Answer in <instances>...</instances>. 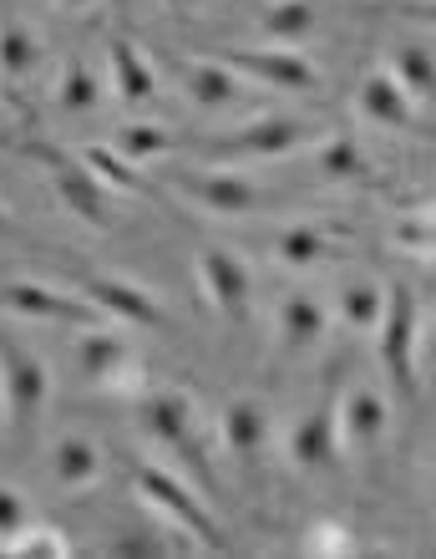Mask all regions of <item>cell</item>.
I'll return each instance as SVG.
<instances>
[{
	"instance_id": "1",
	"label": "cell",
	"mask_w": 436,
	"mask_h": 559,
	"mask_svg": "<svg viewBox=\"0 0 436 559\" xmlns=\"http://www.w3.org/2000/svg\"><path fill=\"white\" fill-rule=\"evenodd\" d=\"M376 346H380V371L391 382L396 397L416 392V352H422V306L411 285H386V310L376 325Z\"/></svg>"
},
{
	"instance_id": "2",
	"label": "cell",
	"mask_w": 436,
	"mask_h": 559,
	"mask_svg": "<svg viewBox=\"0 0 436 559\" xmlns=\"http://www.w3.org/2000/svg\"><path fill=\"white\" fill-rule=\"evenodd\" d=\"M137 499L147 503V509H158L168 524H173L178 534H189L193 545H208V549H229V539H223V524H218L214 514H208V503L193 493L178 473L158 468V463H143L137 468Z\"/></svg>"
},
{
	"instance_id": "3",
	"label": "cell",
	"mask_w": 436,
	"mask_h": 559,
	"mask_svg": "<svg viewBox=\"0 0 436 559\" xmlns=\"http://www.w3.org/2000/svg\"><path fill=\"white\" fill-rule=\"evenodd\" d=\"M31 153H36V163L46 168V178H51V189H57L61 209H66L72 219L92 224V229H112L107 183L92 174L82 153H66V147H57V143H36Z\"/></svg>"
},
{
	"instance_id": "4",
	"label": "cell",
	"mask_w": 436,
	"mask_h": 559,
	"mask_svg": "<svg viewBox=\"0 0 436 559\" xmlns=\"http://www.w3.org/2000/svg\"><path fill=\"white\" fill-rule=\"evenodd\" d=\"M320 133L315 122L305 118H290V112H264V118H249L239 122L233 133L214 138L208 147V158H229V163H244V158H284V153H300L310 138Z\"/></svg>"
},
{
	"instance_id": "5",
	"label": "cell",
	"mask_w": 436,
	"mask_h": 559,
	"mask_svg": "<svg viewBox=\"0 0 436 559\" xmlns=\"http://www.w3.org/2000/svg\"><path fill=\"white\" fill-rule=\"evenodd\" d=\"M0 402L15 427H31L51 402V371L46 356H36L26 341L0 336Z\"/></svg>"
},
{
	"instance_id": "6",
	"label": "cell",
	"mask_w": 436,
	"mask_h": 559,
	"mask_svg": "<svg viewBox=\"0 0 436 559\" xmlns=\"http://www.w3.org/2000/svg\"><path fill=\"white\" fill-rule=\"evenodd\" d=\"M0 310H5V316H21V321L61 325V331H82V325L107 321L87 295L57 290V285H41V280H11V285H0Z\"/></svg>"
},
{
	"instance_id": "7",
	"label": "cell",
	"mask_w": 436,
	"mask_h": 559,
	"mask_svg": "<svg viewBox=\"0 0 436 559\" xmlns=\"http://www.w3.org/2000/svg\"><path fill=\"white\" fill-rule=\"evenodd\" d=\"M168 189L183 193L193 209L218 214V219H244V214H259L269 209V193L254 189L249 178L239 174H204V168H168Z\"/></svg>"
},
{
	"instance_id": "8",
	"label": "cell",
	"mask_w": 436,
	"mask_h": 559,
	"mask_svg": "<svg viewBox=\"0 0 436 559\" xmlns=\"http://www.w3.org/2000/svg\"><path fill=\"white\" fill-rule=\"evenodd\" d=\"M218 61H229L233 72L254 82V87H269V92H315L320 87V67L310 57H300L294 46H223Z\"/></svg>"
},
{
	"instance_id": "9",
	"label": "cell",
	"mask_w": 436,
	"mask_h": 559,
	"mask_svg": "<svg viewBox=\"0 0 436 559\" xmlns=\"http://www.w3.org/2000/svg\"><path fill=\"white\" fill-rule=\"evenodd\" d=\"M193 270H198V290L208 295V306H214L229 325H244L249 316H254V270H249L229 245L198 250Z\"/></svg>"
},
{
	"instance_id": "10",
	"label": "cell",
	"mask_w": 436,
	"mask_h": 559,
	"mask_svg": "<svg viewBox=\"0 0 436 559\" xmlns=\"http://www.w3.org/2000/svg\"><path fill=\"white\" fill-rule=\"evenodd\" d=\"M82 295L92 306L102 310L107 321L128 325V331H168V310L158 306V295L143 290L137 280H122V275H82Z\"/></svg>"
},
{
	"instance_id": "11",
	"label": "cell",
	"mask_w": 436,
	"mask_h": 559,
	"mask_svg": "<svg viewBox=\"0 0 436 559\" xmlns=\"http://www.w3.org/2000/svg\"><path fill=\"white\" fill-rule=\"evenodd\" d=\"M335 423L346 453H376L391 432V397L371 382H350L346 397H335Z\"/></svg>"
},
{
	"instance_id": "12",
	"label": "cell",
	"mask_w": 436,
	"mask_h": 559,
	"mask_svg": "<svg viewBox=\"0 0 436 559\" xmlns=\"http://www.w3.org/2000/svg\"><path fill=\"white\" fill-rule=\"evenodd\" d=\"M143 427L147 438L162 442L168 453H178L183 463H193L198 473H208V463L198 457V413H193V397L189 392H178V386H168V392H153V397L143 402Z\"/></svg>"
},
{
	"instance_id": "13",
	"label": "cell",
	"mask_w": 436,
	"mask_h": 559,
	"mask_svg": "<svg viewBox=\"0 0 436 559\" xmlns=\"http://www.w3.org/2000/svg\"><path fill=\"white\" fill-rule=\"evenodd\" d=\"M76 371L87 386H102V392H122L137 377V356L132 346L112 331V321L82 325V341H76Z\"/></svg>"
},
{
	"instance_id": "14",
	"label": "cell",
	"mask_w": 436,
	"mask_h": 559,
	"mask_svg": "<svg viewBox=\"0 0 436 559\" xmlns=\"http://www.w3.org/2000/svg\"><path fill=\"white\" fill-rule=\"evenodd\" d=\"M355 112H361L371 128H386V133H416V103H411V92L391 76V67H376V72L361 76Z\"/></svg>"
},
{
	"instance_id": "15",
	"label": "cell",
	"mask_w": 436,
	"mask_h": 559,
	"mask_svg": "<svg viewBox=\"0 0 436 559\" xmlns=\"http://www.w3.org/2000/svg\"><path fill=\"white\" fill-rule=\"evenodd\" d=\"M325 336H330V306H325L320 295L294 290L279 300V316H275L279 356H305V352H315Z\"/></svg>"
},
{
	"instance_id": "16",
	"label": "cell",
	"mask_w": 436,
	"mask_h": 559,
	"mask_svg": "<svg viewBox=\"0 0 436 559\" xmlns=\"http://www.w3.org/2000/svg\"><path fill=\"white\" fill-rule=\"evenodd\" d=\"M340 423H335V397L320 402V407H310L290 432V463L305 473H320V468H335L340 463Z\"/></svg>"
},
{
	"instance_id": "17",
	"label": "cell",
	"mask_w": 436,
	"mask_h": 559,
	"mask_svg": "<svg viewBox=\"0 0 436 559\" xmlns=\"http://www.w3.org/2000/svg\"><path fill=\"white\" fill-rule=\"evenodd\" d=\"M46 478L61 493H76V488H92L102 478V448L87 438V432H61V438L46 442Z\"/></svg>"
},
{
	"instance_id": "18",
	"label": "cell",
	"mask_w": 436,
	"mask_h": 559,
	"mask_svg": "<svg viewBox=\"0 0 436 559\" xmlns=\"http://www.w3.org/2000/svg\"><path fill=\"white\" fill-rule=\"evenodd\" d=\"M107 76H112V92L128 107H147L158 97V72H153V61H147V51L137 41H128V36H117V41L107 46Z\"/></svg>"
},
{
	"instance_id": "19",
	"label": "cell",
	"mask_w": 436,
	"mask_h": 559,
	"mask_svg": "<svg viewBox=\"0 0 436 559\" xmlns=\"http://www.w3.org/2000/svg\"><path fill=\"white\" fill-rule=\"evenodd\" d=\"M178 82H183V92H189V103L208 107V112H223V107H239V103H244V76L233 72L229 61H218V57L189 61Z\"/></svg>"
},
{
	"instance_id": "20",
	"label": "cell",
	"mask_w": 436,
	"mask_h": 559,
	"mask_svg": "<svg viewBox=\"0 0 436 559\" xmlns=\"http://www.w3.org/2000/svg\"><path fill=\"white\" fill-rule=\"evenodd\" d=\"M218 438H223V448L233 457L254 463L269 448V407L259 397H233L223 407V417H218Z\"/></svg>"
},
{
	"instance_id": "21",
	"label": "cell",
	"mask_w": 436,
	"mask_h": 559,
	"mask_svg": "<svg viewBox=\"0 0 436 559\" xmlns=\"http://www.w3.org/2000/svg\"><path fill=\"white\" fill-rule=\"evenodd\" d=\"M275 260L279 265H294V270H310V265H330L335 254L346 250V239L325 229V224H290L284 235H275Z\"/></svg>"
},
{
	"instance_id": "22",
	"label": "cell",
	"mask_w": 436,
	"mask_h": 559,
	"mask_svg": "<svg viewBox=\"0 0 436 559\" xmlns=\"http://www.w3.org/2000/svg\"><path fill=\"white\" fill-rule=\"evenodd\" d=\"M386 67H391V76L411 92V103L436 112V51L432 46H422V41L391 46V61H386Z\"/></svg>"
},
{
	"instance_id": "23",
	"label": "cell",
	"mask_w": 436,
	"mask_h": 559,
	"mask_svg": "<svg viewBox=\"0 0 436 559\" xmlns=\"http://www.w3.org/2000/svg\"><path fill=\"white\" fill-rule=\"evenodd\" d=\"M320 26V11H315V0H269L259 15V31L269 36L275 46H300L315 36Z\"/></svg>"
},
{
	"instance_id": "24",
	"label": "cell",
	"mask_w": 436,
	"mask_h": 559,
	"mask_svg": "<svg viewBox=\"0 0 436 559\" xmlns=\"http://www.w3.org/2000/svg\"><path fill=\"white\" fill-rule=\"evenodd\" d=\"M380 310H386V285H376V280H346L335 290V321L346 331H376Z\"/></svg>"
},
{
	"instance_id": "25",
	"label": "cell",
	"mask_w": 436,
	"mask_h": 559,
	"mask_svg": "<svg viewBox=\"0 0 436 559\" xmlns=\"http://www.w3.org/2000/svg\"><path fill=\"white\" fill-rule=\"evenodd\" d=\"M173 143L178 138L162 128V122H128V128H117V138H112V147L122 153L128 163H158V158H168L173 153Z\"/></svg>"
},
{
	"instance_id": "26",
	"label": "cell",
	"mask_w": 436,
	"mask_h": 559,
	"mask_svg": "<svg viewBox=\"0 0 436 559\" xmlns=\"http://www.w3.org/2000/svg\"><path fill=\"white\" fill-rule=\"evenodd\" d=\"M391 245L401 254H411V260H436V204L407 209L391 224Z\"/></svg>"
},
{
	"instance_id": "27",
	"label": "cell",
	"mask_w": 436,
	"mask_h": 559,
	"mask_svg": "<svg viewBox=\"0 0 436 559\" xmlns=\"http://www.w3.org/2000/svg\"><path fill=\"white\" fill-rule=\"evenodd\" d=\"M41 67V41H36V31L31 26H0V72L5 82H26L31 72Z\"/></svg>"
},
{
	"instance_id": "28",
	"label": "cell",
	"mask_w": 436,
	"mask_h": 559,
	"mask_svg": "<svg viewBox=\"0 0 436 559\" xmlns=\"http://www.w3.org/2000/svg\"><path fill=\"white\" fill-rule=\"evenodd\" d=\"M57 103L66 107V112H92V107L102 103V82H97V72H92L82 57H72L66 67H61Z\"/></svg>"
},
{
	"instance_id": "29",
	"label": "cell",
	"mask_w": 436,
	"mask_h": 559,
	"mask_svg": "<svg viewBox=\"0 0 436 559\" xmlns=\"http://www.w3.org/2000/svg\"><path fill=\"white\" fill-rule=\"evenodd\" d=\"M371 174V158H365V147L355 143V138H330V143L320 147V178H330V183H355V178Z\"/></svg>"
},
{
	"instance_id": "30",
	"label": "cell",
	"mask_w": 436,
	"mask_h": 559,
	"mask_svg": "<svg viewBox=\"0 0 436 559\" xmlns=\"http://www.w3.org/2000/svg\"><path fill=\"white\" fill-rule=\"evenodd\" d=\"M82 158H87V168L102 178L107 189H128V193H143V189H147L143 174H137V163H128L112 143H92Z\"/></svg>"
},
{
	"instance_id": "31",
	"label": "cell",
	"mask_w": 436,
	"mask_h": 559,
	"mask_svg": "<svg viewBox=\"0 0 436 559\" xmlns=\"http://www.w3.org/2000/svg\"><path fill=\"white\" fill-rule=\"evenodd\" d=\"M5 555H15V559H72V545H66L61 530H51V524H31L26 534H15L11 545H5Z\"/></svg>"
},
{
	"instance_id": "32",
	"label": "cell",
	"mask_w": 436,
	"mask_h": 559,
	"mask_svg": "<svg viewBox=\"0 0 436 559\" xmlns=\"http://www.w3.org/2000/svg\"><path fill=\"white\" fill-rule=\"evenodd\" d=\"M31 530V503L21 488L11 484H0V545H11L15 534H26Z\"/></svg>"
},
{
	"instance_id": "33",
	"label": "cell",
	"mask_w": 436,
	"mask_h": 559,
	"mask_svg": "<svg viewBox=\"0 0 436 559\" xmlns=\"http://www.w3.org/2000/svg\"><path fill=\"white\" fill-rule=\"evenodd\" d=\"M320 539H315V555H355V545H346V530H340V524H320Z\"/></svg>"
},
{
	"instance_id": "34",
	"label": "cell",
	"mask_w": 436,
	"mask_h": 559,
	"mask_svg": "<svg viewBox=\"0 0 436 559\" xmlns=\"http://www.w3.org/2000/svg\"><path fill=\"white\" fill-rule=\"evenodd\" d=\"M407 15L411 21H426V26H436V5L426 0V5H407Z\"/></svg>"
},
{
	"instance_id": "35",
	"label": "cell",
	"mask_w": 436,
	"mask_h": 559,
	"mask_svg": "<svg viewBox=\"0 0 436 559\" xmlns=\"http://www.w3.org/2000/svg\"><path fill=\"white\" fill-rule=\"evenodd\" d=\"M57 5H61L66 15H87L92 5H97V0H57Z\"/></svg>"
},
{
	"instance_id": "36",
	"label": "cell",
	"mask_w": 436,
	"mask_h": 559,
	"mask_svg": "<svg viewBox=\"0 0 436 559\" xmlns=\"http://www.w3.org/2000/svg\"><path fill=\"white\" fill-rule=\"evenodd\" d=\"M162 5H168V11H178V15H193L204 0H162Z\"/></svg>"
},
{
	"instance_id": "37",
	"label": "cell",
	"mask_w": 436,
	"mask_h": 559,
	"mask_svg": "<svg viewBox=\"0 0 436 559\" xmlns=\"http://www.w3.org/2000/svg\"><path fill=\"white\" fill-rule=\"evenodd\" d=\"M422 341H426V361L436 367V325H432V331H422Z\"/></svg>"
},
{
	"instance_id": "38",
	"label": "cell",
	"mask_w": 436,
	"mask_h": 559,
	"mask_svg": "<svg viewBox=\"0 0 436 559\" xmlns=\"http://www.w3.org/2000/svg\"><path fill=\"white\" fill-rule=\"evenodd\" d=\"M5 229H11V219H5V204H0V235H5Z\"/></svg>"
},
{
	"instance_id": "39",
	"label": "cell",
	"mask_w": 436,
	"mask_h": 559,
	"mask_svg": "<svg viewBox=\"0 0 436 559\" xmlns=\"http://www.w3.org/2000/svg\"><path fill=\"white\" fill-rule=\"evenodd\" d=\"M432 493H436V463H432Z\"/></svg>"
},
{
	"instance_id": "40",
	"label": "cell",
	"mask_w": 436,
	"mask_h": 559,
	"mask_svg": "<svg viewBox=\"0 0 436 559\" xmlns=\"http://www.w3.org/2000/svg\"><path fill=\"white\" fill-rule=\"evenodd\" d=\"M0 417H5V402H0Z\"/></svg>"
}]
</instances>
